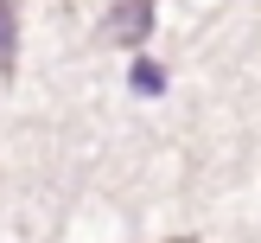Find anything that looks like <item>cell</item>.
<instances>
[{
	"instance_id": "7a4b0ae2",
	"label": "cell",
	"mask_w": 261,
	"mask_h": 243,
	"mask_svg": "<svg viewBox=\"0 0 261 243\" xmlns=\"http://www.w3.org/2000/svg\"><path fill=\"white\" fill-rule=\"evenodd\" d=\"M19 58V0H0V77Z\"/></svg>"
},
{
	"instance_id": "6da1fadb",
	"label": "cell",
	"mask_w": 261,
	"mask_h": 243,
	"mask_svg": "<svg viewBox=\"0 0 261 243\" xmlns=\"http://www.w3.org/2000/svg\"><path fill=\"white\" fill-rule=\"evenodd\" d=\"M153 32V0H115V13L102 19V45H140Z\"/></svg>"
}]
</instances>
